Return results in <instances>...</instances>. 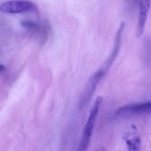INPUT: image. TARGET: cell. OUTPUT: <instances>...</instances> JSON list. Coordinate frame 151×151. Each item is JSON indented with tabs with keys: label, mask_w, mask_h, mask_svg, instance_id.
Returning a JSON list of instances; mask_svg holds the SVG:
<instances>
[{
	"label": "cell",
	"mask_w": 151,
	"mask_h": 151,
	"mask_svg": "<svg viewBox=\"0 0 151 151\" xmlns=\"http://www.w3.org/2000/svg\"><path fill=\"white\" fill-rule=\"evenodd\" d=\"M102 101L103 98L102 97H98L91 107L90 111L89 116L83 129L82 136L78 147L79 151L87 150L89 145L96 119L97 117Z\"/></svg>",
	"instance_id": "cell-1"
},
{
	"label": "cell",
	"mask_w": 151,
	"mask_h": 151,
	"mask_svg": "<svg viewBox=\"0 0 151 151\" xmlns=\"http://www.w3.org/2000/svg\"><path fill=\"white\" fill-rule=\"evenodd\" d=\"M105 73V71L104 70H100L96 72L90 78L81 95L80 100L81 108H83L88 104L92 98L99 82L101 80Z\"/></svg>",
	"instance_id": "cell-2"
},
{
	"label": "cell",
	"mask_w": 151,
	"mask_h": 151,
	"mask_svg": "<svg viewBox=\"0 0 151 151\" xmlns=\"http://www.w3.org/2000/svg\"><path fill=\"white\" fill-rule=\"evenodd\" d=\"M34 8L32 2L26 0H12L0 4V11L11 14L25 13L32 10Z\"/></svg>",
	"instance_id": "cell-3"
},
{
	"label": "cell",
	"mask_w": 151,
	"mask_h": 151,
	"mask_svg": "<svg viewBox=\"0 0 151 151\" xmlns=\"http://www.w3.org/2000/svg\"><path fill=\"white\" fill-rule=\"evenodd\" d=\"M151 113V102L137 104L129 105L119 108L116 115L119 116L132 114H146Z\"/></svg>",
	"instance_id": "cell-4"
},
{
	"label": "cell",
	"mask_w": 151,
	"mask_h": 151,
	"mask_svg": "<svg viewBox=\"0 0 151 151\" xmlns=\"http://www.w3.org/2000/svg\"><path fill=\"white\" fill-rule=\"evenodd\" d=\"M150 3L151 0H141L136 30V36L137 37H141L144 32Z\"/></svg>",
	"instance_id": "cell-5"
},
{
	"label": "cell",
	"mask_w": 151,
	"mask_h": 151,
	"mask_svg": "<svg viewBox=\"0 0 151 151\" xmlns=\"http://www.w3.org/2000/svg\"><path fill=\"white\" fill-rule=\"evenodd\" d=\"M124 26H125V23L123 22L122 23L119 30L117 31L116 37H115L114 48L113 50L111 56L105 64V71L106 69L108 68L111 64L113 62L119 53L121 41L122 34V31L124 29Z\"/></svg>",
	"instance_id": "cell-6"
},
{
	"label": "cell",
	"mask_w": 151,
	"mask_h": 151,
	"mask_svg": "<svg viewBox=\"0 0 151 151\" xmlns=\"http://www.w3.org/2000/svg\"><path fill=\"white\" fill-rule=\"evenodd\" d=\"M127 143L129 150H139L141 144V140L139 137H136L131 140H127Z\"/></svg>",
	"instance_id": "cell-7"
},
{
	"label": "cell",
	"mask_w": 151,
	"mask_h": 151,
	"mask_svg": "<svg viewBox=\"0 0 151 151\" xmlns=\"http://www.w3.org/2000/svg\"><path fill=\"white\" fill-rule=\"evenodd\" d=\"M21 25L30 31L38 32L40 30V27L39 25L31 20H24L21 22Z\"/></svg>",
	"instance_id": "cell-8"
},
{
	"label": "cell",
	"mask_w": 151,
	"mask_h": 151,
	"mask_svg": "<svg viewBox=\"0 0 151 151\" xmlns=\"http://www.w3.org/2000/svg\"><path fill=\"white\" fill-rule=\"evenodd\" d=\"M4 70H5V67H4V66L3 65L0 64V73L3 72Z\"/></svg>",
	"instance_id": "cell-9"
}]
</instances>
